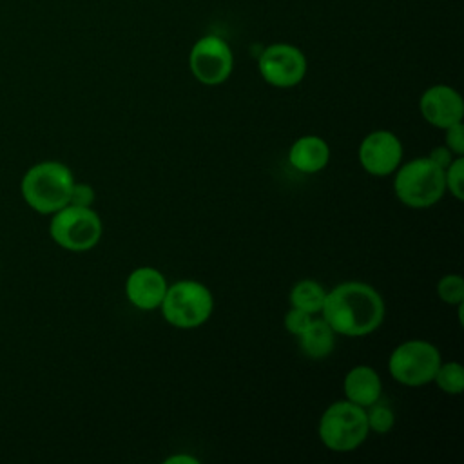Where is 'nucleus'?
Here are the masks:
<instances>
[{"label":"nucleus","mask_w":464,"mask_h":464,"mask_svg":"<svg viewBox=\"0 0 464 464\" xmlns=\"http://www.w3.org/2000/svg\"><path fill=\"white\" fill-rule=\"evenodd\" d=\"M386 306L377 288L362 281H344L326 290L321 317L335 335L364 337L384 321Z\"/></svg>","instance_id":"obj_1"},{"label":"nucleus","mask_w":464,"mask_h":464,"mask_svg":"<svg viewBox=\"0 0 464 464\" xmlns=\"http://www.w3.org/2000/svg\"><path fill=\"white\" fill-rule=\"evenodd\" d=\"M72 170L56 160H45L29 167L22 178L20 192L29 208L51 216L69 205L74 185Z\"/></svg>","instance_id":"obj_2"},{"label":"nucleus","mask_w":464,"mask_h":464,"mask_svg":"<svg viewBox=\"0 0 464 464\" xmlns=\"http://www.w3.org/2000/svg\"><path fill=\"white\" fill-rule=\"evenodd\" d=\"M393 192L408 208H430L446 192L444 170L428 156L411 158L393 172Z\"/></svg>","instance_id":"obj_3"},{"label":"nucleus","mask_w":464,"mask_h":464,"mask_svg":"<svg viewBox=\"0 0 464 464\" xmlns=\"http://www.w3.org/2000/svg\"><path fill=\"white\" fill-rule=\"evenodd\" d=\"M160 310L170 326L192 330L210 319L214 312V295L201 281L179 279L167 286Z\"/></svg>","instance_id":"obj_4"},{"label":"nucleus","mask_w":464,"mask_h":464,"mask_svg":"<svg viewBox=\"0 0 464 464\" xmlns=\"http://www.w3.org/2000/svg\"><path fill=\"white\" fill-rule=\"evenodd\" d=\"M317 433L321 442L335 453L357 450L368 439L366 410L346 399L332 402L321 415Z\"/></svg>","instance_id":"obj_5"},{"label":"nucleus","mask_w":464,"mask_h":464,"mask_svg":"<svg viewBox=\"0 0 464 464\" xmlns=\"http://www.w3.org/2000/svg\"><path fill=\"white\" fill-rule=\"evenodd\" d=\"M103 234V223L92 207L65 205L51 214L49 236L63 250H92Z\"/></svg>","instance_id":"obj_6"},{"label":"nucleus","mask_w":464,"mask_h":464,"mask_svg":"<svg viewBox=\"0 0 464 464\" xmlns=\"http://www.w3.org/2000/svg\"><path fill=\"white\" fill-rule=\"evenodd\" d=\"M440 362V352L433 343L408 339L392 350L388 357V372L399 384L417 388L433 382Z\"/></svg>","instance_id":"obj_7"},{"label":"nucleus","mask_w":464,"mask_h":464,"mask_svg":"<svg viewBox=\"0 0 464 464\" xmlns=\"http://www.w3.org/2000/svg\"><path fill=\"white\" fill-rule=\"evenodd\" d=\"M188 69L199 83L208 87L221 85L234 71L232 47L219 34H203L188 51Z\"/></svg>","instance_id":"obj_8"},{"label":"nucleus","mask_w":464,"mask_h":464,"mask_svg":"<svg viewBox=\"0 0 464 464\" xmlns=\"http://www.w3.org/2000/svg\"><path fill=\"white\" fill-rule=\"evenodd\" d=\"M257 71L268 85L290 89L304 80L308 60L297 45L277 42L261 49L257 56Z\"/></svg>","instance_id":"obj_9"},{"label":"nucleus","mask_w":464,"mask_h":464,"mask_svg":"<svg viewBox=\"0 0 464 464\" xmlns=\"http://www.w3.org/2000/svg\"><path fill=\"white\" fill-rule=\"evenodd\" d=\"M357 160L370 176H392L402 163V143L392 130H372L359 143Z\"/></svg>","instance_id":"obj_10"},{"label":"nucleus","mask_w":464,"mask_h":464,"mask_svg":"<svg viewBox=\"0 0 464 464\" xmlns=\"http://www.w3.org/2000/svg\"><path fill=\"white\" fill-rule=\"evenodd\" d=\"M420 116L437 129H446L464 118V102L457 89L446 83L430 85L419 98Z\"/></svg>","instance_id":"obj_11"},{"label":"nucleus","mask_w":464,"mask_h":464,"mask_svg":"<svg viewBox=\"0 0 464 464\" xmlns=\"http://www.w3.org/2000/svg\"><path fill=\"white\" fill-rule=\"evenodd\" d=\"M167 286L169 283L158 268L138 266L125 279V297L134 308L152 312L160 308Z\"/></svg>","instance_id":"obj_12"},{"label":"nucleus","mask_w":464,"mask_h":464,"mask_svg":"<svg viewBox=\"0 0 464 464\" xmlns=\"http://www.w3.org/2000/svg\"><path fill=\"white\" fill-rule=\"evenodd\" d=\"M343 393L344 399L368 408L370 404L377 402L382 393V381L375 368L368 364H357L343 379Z\"/></svg>","instance_id":"obj_13"},{"label":"nucleus","mask_w":464,"mask_h":464,"mask_svg":"<svg viewBox=\"0 0 464 464\" xmlns=\"http://www.w3.org/2000/svg\"><path fill=\"white\" fill-rule=\"evenodd\" d=\"M330 161L328 143L315 134L297 138L288 150V163L301 174L321 172Z\"/></svg>","instance_id":"obj_14"},{"label":"nucleus","mask_w":464,"mask_h":464,"mask_svg":"<svg viewBox=\"0 0 464 464\" xmlns=\"http://www.w3.org/2000/svg\"><path fill=\"white\" fill-rule=\"evenodd\" d=\"M297 343L301 353L308 359H324L334 352L335 346V332L332 326L323 319H312L310 324L297 335Z\"/></svg>","instance_id":"obj_15"},{"label":"nucleus","mask_w":464,"mask_h":464,"mask_svg":"<svg viewBox=\"0 0 464 464\" xmlns=\"http://www.w3.org/2000/svg\"><path fill=\"white\" fill-rule=\"evenodd\" d=\"M324 297H326V290L321 283L314 281V279H301L297 281L290 294H288V301L290 306L299 308L310 315L321 314V308L324 304Z\"/></svg>","instance_id":"obj_16"},{"label":"nucleus","mask_w":464,"mask_h":464,"mask_svg":"<svg viewBox=\"0 0 464 464\" xmlns=\"http://www.w3.org/2000/svg\"><path fill=\"white\" fill-rule=\"evenodd\" d=\"M433 382L439 386L440 392L448 393V395H460L464 390V368L460 362L457 361H450V362H440Z\"/></svg>","instance_id":"obj_17"},{"label":"nucleus","mask_w":464,"mask_h":464,"mask_svg":"<svg viewBox=\"0 0 464 464\" xmlns=\"http://www.w3.org/2000/svg\"><path fill=\"white\" fill-rule=\"evenodd\" d=\"M366 410V420H368V430L370 431H375L379 435H384L388 433L393 424H395V413L390 406L386 404H381L379 401L370 404Z\"/></svg>","instance_id":"obj_18"},{"label":"nucleus","mask_w":464,"mask_h":464,"mask_svg":"<svg viewBox=\"0 0 464 464\" xmlns=\"http://www.w3.org/2000/svg\"><path fill=\"white\" fill-rule=\"evenodd\" d=\"M437 295L446 304L464 303V279L459 274H446L437 283Z\"/></svg>","instance_id":"obj_19"},{"label":"nucleus","mask_w":464,"mask_h":464,"mask_svg":"<svg viewBox=\"0 0 464 464\" xmlns=\"http://www.w3.org/2000/svg\"><path fill=\"white\" fill-rule=\"evenodd\" d=\"M444 185L455 199H464V156H455V160L444 169Z\"/></svg>","instance_id":"obj_20"},{"label":"nucleus","mask_w":464,"mask_h":464,"mask_svg":"<svg viewBox=\"0 0 464 464\" xmlns=\"http://www.w3.org/2000/svg\"><path fill=\"white\" fill-rule=\"evenodd\" d=\"M314 319V315L299 310V308H294L290 306L288 312L285 314L283 317V326L288 334H292L294 337H297L301 332H304V328L310 324V321Z\"/></svg>","instance_id":"obj_21"},{"label":"nucleus","mask_w":464,"mask_h":464,"mask_svg":"<svg viewBox=\"0 0 464 464\" xmlns=\"http://www.w3.org/2000/svg\"><path fill=\"white\" fill-rule=\"evenodd\" d=\"M444 145L455 156H464V123L462 121L444 129Z\"/></svg>","instance_id":"obj_22"},{"label":"nucleus","mask_w":464,"mask_h":464,"mask_svg":"<svg viewBox=\"0 0 464 464\" xmlns=\"http://www.w3.org/2000/svg\"><path fill=\"white\" fill-rule=\"evenodd\" d=\"M94 188L89 183L83 181H74L69 196V205H78V207H92L94 203Z\"/></svg>","instance_id":"obj_23"},{"label":"nucleus","mask_w":464,"mask_h":464,"mask_svg":"<svg viewBox=\"0 0 464 464\" xmlns=\"http://www.w3.org/2000/svg\"><path fill=\"white\" fill-rule=\"evenodd\" d=\"M428 158H430L435 165H439V167L444 170V169L455 160V154H453L446 145H437V147H433V149L430 150Z\"/></svg>","instance_id":"obj_24"},{"label":"nucleus","mask_w":464,"mask_h":464,"mask_svg":"<svg viewBox=\"0 0 464 464\" xmlns=\"http://www.w3.org/2000/svg\"><path fill=\"white\" fill-rule=\"evenodd\" d=\"M165 464H198L199 460L188 453H176V455H170L163 460Z\"/></svg>","instance_id":"obj_25"}]
</instances>
